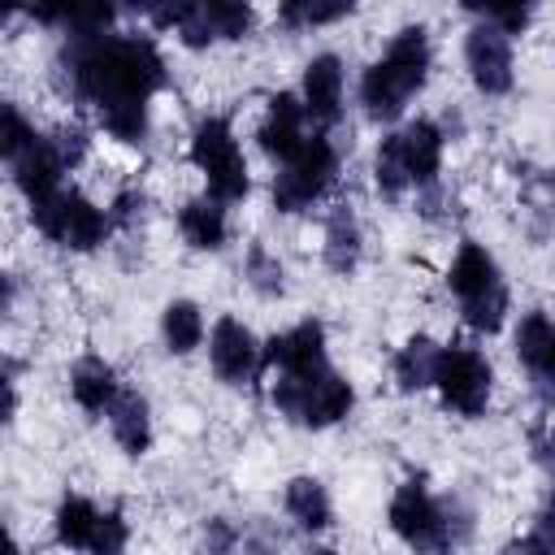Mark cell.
<instances>
[{
	"label": "cell",
	"instance_id": "obj_1",
	"mask_svg": "<svg viewBox=\"0 0 555 555\" xmlns=\"http://www.w3.org/2000/svg\"><path fill=\"white\" fill-rule=\"evenodd\" d=\"M52 78L65 100L82 104L95 126L126 147L152 139V104L169 87V61L152 30L65 35L52 52Z\"/></svg>",
	"mask_w": 555,
	"mask_h": 555
},
{
	"label": "cell",
	"instance_id": "obj_2",
	"mask_svg": "<svg viewBox=\"0 0 555 555\" xmlns=\"http://www.w3.org/2000/svg\"><path fill=\"white\" fill-rule=\"evenodd\" d=\"M386 529L412 555H460L477 538V507L464 494H438L425 473H408L386 499Z\"/></svg>",
	"mask_w": 555,
	"mask_h": 555
},
{
	"label": "cell",
	"instance_id": "obj_3",
	"mask_svg": "<svg viewBox=\"0 0 555 555\" xmlns=\"http://www.w3.org/2000/svg\"><path fill=\"white\" fill-rule=\"evenodd\" d=\"M434 35H429V26L425 22H403L390 39H386V48L360 69V78H356V104H360V113L373 121V126H382V130H390V126H399L403 117H408V108H412V100L429 87V78H434Z\"/></svg>",
	"mask_w": 555,
	"mask_h": 555
},
{
	"label": "cell",
	"instance_id": "obj_4",
	"mask_svg": "<svg viewBox=\"0 0 555 555\" xmlns=\"http://www.w3.org/2000/svg\"><path fill=\"white\" fill-rule=\"evenodd\" d=\"M186 165L199 173L204 195L234 208L251 199V165L230 113H199L186 130Z\"/></svg>",
	"mask_w": 555,
	"mask_h": 555
},
{
	"label": "cell",
	"instance_id": "obj_5",
	"mask_svg": "<svg viewBox=\"0 0 555 555\" xmlns=\"http://www.w3.org/2000/svg\"><path fill=\"white\" fill-rule=\"evenodd\" d=\"M260 386H264L269 408L286 425L308 429V434H325V429L343 425L360 403L356 382L334 364H325V369H317L308 377H264Z\"/></svg>",
	"mask_w": 555,
	"mask_h": 555
},
{
	"label": "cell",
	"instance_id": "obj_6",
	"mask_svg": "<svg viewBox=\"0 0 555 555\" xmlns=\"http://www.w3.org/2000/svg\"><path fill=\"white\" fill-rule=\"evenodd\" d=\"M338 173H343V147L334 134L325 130H312L304 139V147L273 169L269 178V208L278 217H304L312 208H321L334 186H338Z\"/></svg>",
	"mask_w": 555,
	"mask_h": 555
},
{
	"label": "cell",
	"instance_id": "obj_7",
	"mask_svg": "<svg viewBox=\"0 0 555 555\" xmlns=\"http://www.w3.org/2000/svg\"><path fill=\"white\" fill-rule=\"evenodd\" d=\"M494 386H499V373H494V360L486 356L481 343L451 338L438 347L429 390L438 395L442 412H451L460 421H481L494 408Z\"/></svg>",
	"mask_w": 555,
	"mask_h": 555
},
{
	"label": "cell",
	"instance_id": "obj_8",
	"mask_svg": "<svg viewBox=\"0 0 555 555\" xmlns=\"http://www.w3.org/2000/svg\"><path fill=\"white\" fill-rule=\"evenodd\" d=\"M26 217H30L35 234H39L43 243H52V247H61V251H74V256H91V251H100V247L117 234L113 221H108V212H104V204L91 199V195H87L82 186H74V182H65L56 195L30 204Z\"/></svg>",
	"mask_w": 555,
	"mask_h": 555
},
{
	"label": "cell",
	"instance_id": "obj_9",
	"mask_svg": "<svg viewBox=\"0 0 555 555\" xmlns=\"http://www.w3.org/2000/svg\"><path fill=\"white\" fill-rule=\"evenodd\" d=\"M330 360V325L321 317H299L286 330L260 338V382L264 377H308Z\"/></svg>",
	"mask_w": 555,
	"mask_h": 555
},
{
	"label": "cell",
	"instance_id": "obj_10",
	"mask_svg": "<svg viewBox=\"0 0 555 555\" xmlns=\"http://www.w3.org/2000/svg\"><path fill=\"white\" fill-rule=\"evenodd\" d=\"M460 61L481 100H503L516 91V43L499 35L494 26L468 17L464 39H460Z\"/></svg>",
	"mask_w": 555,
	"mask_h": 555
},
{
	"label": "cell",
	"instance_id": "obj_11",
	"mask_svg": "<svg viewBox=\"0 0 555 555\" xmlns=\"http://www.w3.org/2000/svg\"><path fill=\"white\" fill-rule=\"evenodd\" d=\"M204 351H208V373H212L221 386H230V390L260 386V334H256L243 317L221 312V317L208 325Z\"/></svg>",
	"mask_w": 555,
	"mask_h": 555
},
{
	"label": "cell",
	"instance_id": "obj_12",
	"mask_svg": "<svg viewBox=\"0 0 555 555\" xmlns=\"http://www.w3.org/2000/svg\"><path fill=\"white\" fill-rule=\"evenodd\" d=\"M295 95H299V108H304L308 126L334 134V126H338L343 113H347V61H343L334 48L312 52V56L304 61V69H299Z\"/></svg>",
	"mask_w": 555,
	"mask_h": 555
},
{
	"label": "cell",
	"instance_id": "obj_13",
	"mask_svg": "<svg viewBox=\"0 0 555 555\" xmlns=\"http://www.w3.org/2000/svg\"><path fill=\"white\" fill-rule=\"evenodd\" d=\"M507 330H512V356H516L520 373L529 377L538 408L551 412V395H555V321H551V312L542 304L525 308L512 317Z\"/></svg>",
	"mask_w": 555,
	"mask_h": 555
},
{
	"label": "cell",
	"instance_id": "obj_14",
	"mask_svg": "<svg viewBox=\"0 0 555 555\" xmlns=\"http://www.w3.org/2000/svg\"><path fill=\"white\" fill-rule=\"evenodd\" d=\"M395 130V147H399V165H403V178H408V191H429L442 182V169H447V130L438 126V117H403Z\"/></svg>",
	"mask_w": 555,
	"mask_h": 555
},
{
	"label": "cell",
	"instance_id": "obj_15",
	"mask_svg": "<svg viewBox=\"0 0 555 555\" xmlns=\"http://www.w3.org/2000/svg\"><path fill=\"white\" fill-rule=\"evenodd\" d=\"M308 134H312V126H308V117H304V108H299L295 87L269 91V95H264V108H260V117H256V130H251L260 156L278 169V165H286V160L304 147Z\"/></svg>",
	"mask_w": 555,
	"mask_h": 555
},
{
	"label": "cell",
	"instance_id": "obj_16",
	"mask_svg": "<svg viewBox=\"0 0 555 555\" xmlns=\"http://www.w3.org/2000/svg\"><path fill=\"white\" fill-rule=\"evenodd\" d=\"M442 286H447V295L464 308V304H473V299H481V295L507 286V273H503L499 256H494L481 238H460L455 251H451V264H447V273H442Z\"/></svg>",
	"mask_w": 555,
	"mask_h": 555
},
{
	"label": "cell",
	"instance_id": "obj_17",
	"mask_svg": "<svg viewBox=\"0 0 555 555\" xmlns=\"http://www.w3.org/2000/svg\"><path fill=\"white\" fill-rule=\"evenodd\" d=\"M121 386H126V382H121L117 364H113L108 356H100V351H82V356L69 364V373H65L69 403H74L82 416H91V421H104V416H108V408L117 403Z\"/></svg>",
	"mask_w": 555,
	"mask_h": 555
},
{
	"label": "cell",
	"instance_id": "obj_18",
	"mask_svg": "<svg viewBox=\"0 0 555 555\" xmlns=\"http://www.w3.org/2000/svg\"><path fill=\"white\" fill-rule=\"evenodd\" d=\"M360 260H364V221L356 204L338 199L325 208L321 221V264L330 278H356Z\"/></svg>",
	"mask_w": 555,
	"mask_h": 555
},
{
	"label": "cell",
	"instance_id": "obj_19",
	"mask_svg": "<svg viewBox=\"0 0 555 555\" xmlns=\"http://www.w3.org/2000/svg\"><path fill=\"white\" fill-rule=\"evenodd\" d=\"M282 516L304 538H321L334 529V494L317 473H295L282 481Z\"/></svg>",
	"mask_w": 555,
	"mask_h": 555
},
{
	"label": "cell",
	"instance_id": "obj_20",
	"mask_svg": "<svg viewBox=\"0 0 555 555\" xmlns=\"http://www.w3.org/2000/svg\"><path fill=\"white\" fill-rule=\"evenodd\" d=\"M173 225H178V238H182L191 251H199V256H217V251H225V243H230V208L217 204V199L204 195V191H195V195H186V199L178 204Z\"/></svg>",
	"mask_w": 555,
	"mask_h": 555
},
{
	"label": "cell",
	"instance_id": "obj_21",
	"mask_svg": "<svg viewBox=\"0 0 555 555\" xmlns=\"http://www.w3.org/2000/svg\"><path fill=\"white\" fill-rule=\"evenodd\" d=\"M104 421H108L113 447H117L126 460H143V455L152 451V442H156V421H152V403H147L143 390L121 386V395H117V403L108 408Z\"/></svg>",
	"mask_w": 555,
	"mask_h": 555
},
{
	"label": "cell",
	"instance_id": "obj_22",
	"mask_svg": "<svg viewBox=\"0 0 555 555\" xmlns=\"http://www.w3.org/2000/svg\"><path fill=\"white\" fill-rule=\"evenodd\" d=\"M156 338H160L165 356H173V360L195 356L204 347V338H208V317H204L199 299H191V295L165 299L160 317H156Z\"/></svg>",
	"mask_w": 555,
	"mask_h": 555
},
{
	"label": "cell",
	"instance_id": "obj_23",
	"mask_svg": "<svg viewBox=\"0 0 555 555\" xmlns=\"http://www.w3.org/2000/svg\"><path fill=\"white\" fill-rule=\"evenodd\" d=\"M48 525H52V542L61 551L87 555V546L95 538V525H100V503L91 494H82V490H61Z\"/></svg>",
	"mask_w": 555,
	"mask_h": 555
},
{
	"label": "cell",
	"instance_id": "obj_24",
	"mask_svg": "<svg viewBox=\"0 0 555 555\" xmlns=\"http://www.w3.org/2000/svg\"><path fill=\"white\" fill-rule=\"evenodd\" d=\"M65 178H69V173H65L56 147L48 143V130H43V143H39L35 152H26V156L9 169V182H13V191L22 195L26 208L39 204V199H48V195H56V191L65 186Z\"/></svg>",
	"mask_w": 555,
	"mask_h": 555
},
{
	"label": "cell",
	"instance_id": "obj_25",
	"mask_svg": "<svg viewBox=\"0 0 555 555\" xmlns=\"http://www.w3.org/2000/svg\"><path fill=\"white\" fill-rule=\"evenodd\" d=\"M438 347H442V343H438L434 334L416 330V334H408V338L390 351V382H395L399 395H425V390H429L434 364H438Z\"/></svg>",
	"mask_w": 555,
	"mask_h": 555
},
{
	"label": "cell",
	"instance_id": "obj_26",
	"mask_svg": "<svg viewBox=\"0 0 555 555\" xmlns=\"http://www.w3.org/2000/svg\"><path fill=\"white\" fill-rule=\"evenodd\" d=\"M238 273H243V282H247V291H251L256 299H269V304H273V299H286V291H291V282H286V260H282L269 243H260V238L247 243Z\"/></svg>",
	"mask_w": 555,
	"mask_h": 555
},
{
	"label": "cell",
	"instance_id": "obj_27",
	"mask_svg": "<svg viewBox=\"0 0 555 555\" xmlns=\"http://www.w3.org/2000/svg\"><path fill=\"white\" fill-rule=\"evenodd\" d=\"M356 13L351 0H282L273 9V22L291 35H308V30H321V26H334V22H347Z\"/></svg>",
	"mask_w": 555,
	"mask_h": 555
},
{
	"label": "cell",
	"instance_id": "obj_28",
	"mask_svg": "<svg viewBox=\"0 0 555 555\" xmlns=\"http://www.w3.org/2000/svg\"><path fill=\"white\" fill-rule=\"evenodd\" d=\"M43 143V130L35 126V117L17 104V100H9V95H0V165H17L26 152H35Z\"/></svg>",
	"mask_w": 555,
	"mask_h": 555
},
{
	"label": "cell",
	"instance_id": "obj_29",
	"mask_svg": "<svg viewBox=\"0 0 555 555\" xmlns=\"http://www.w3.org/2000/svg\"><path fill=\"white\" fill-rule=\"evenodd\" d=\"M369 182H373V195L382 204H403L412 191H408V178H403V165H399V147H395V130H382L377 147H373V160H369Z\"/></svg>",
	"mask_w": 555,
	"mask_h": 555
},
{
	"label": "cell",
	"instance_id": "obj_30",
	"mask_svg": "<svg viewBox=\"0 0 555 555\" xmlns=\"http://www.w3.org/2000/svg\"><path fill=\"white\" fill-rule=\"evenodd\" d=\"M204 17H208V30L217 43H243L247 35H256V4L247 0H204Z\"/></svg>",
	"mask_w": 555,
	"mask_h": 555
},
{
	"label": "cell",
	"instance_id": "obj_31",
	"mask_svg": "<svg viewBox=\"0 0 555 555\" xmlns=\"http://www.w3.org/2000/svg\"><path fill=\"white\" fill-rule=\"evenodd\" d=\"M464 13L477 17V22H486V26H494L499 35H507V39L516 43V39L533 26L538 4H529V0H512V4H468Z\"/></svg>",
	"mask_w": 555,
	"mask_h": 555
},
{
	"label": "cell",
	"instance_id": "obj_32",
	"mask_svg": "<svg viewBox=\"0 0 555 555\" xmlns=\"http://www.w3.org/2000/svg\"><path fill=\"white\" fill-rule=\"evenodd\" d=\"M130 538H134L130 516L117 503L100 507V525H95V538H91L87 555H130Z\"/></svg>",
	"mask_w": 555,
	"mask_h": 555
},
{
	"label": "cell",
	"instance_id": "obj_33",
	"mask_svg": "<svg viewBox=\"0 0 555 555\" xmlns=\"http://www.w3.org/2000/svg\"><path fill=\"white\" fill-rule=\"evenodd\" d=\"M499 555H555V533H551V503H546V499H542V507L533 512L529 529L512 533V538L499 546Z\"/></svg>",
	"mask_w": 555,
	"mask_h": 555
},
{
	"label": "cell",
	"instance_id": "obj_34",
	"mask_svg": "<svg viewBox=\"0 0 555 555\" xmlns=\"http://www.w3.org/2000/svg\"><path fill=\"white\" fill-rule=\"evenodd\" d=\"M199 555H243V520L212 512L199 525Z\"/></svg>",
	"mask_w": 555,
	"mask_h": 555
},
{
	"label": "cell",
	"instance_id": "obj_35",
	"mask_svg": "<svg viewBox=\"0 0 555 555\" xmlns=\"http://www.w3.org/2000/svg\"><path fill=\"white\" fill-rule=\"evenodd\" d=\"M48 143L56 147V156H61L65 173L82 169V165H87V156H91V130H87L82 121H61L56 130H48Z\"/></svg>",
	"mask_w": 555,
	"mask_h": 555
},
{
	"label": "cell",
	"instance_id": "obj_36",
	"mask_svg": "<svg viewBox=\"0 0 555 555\" xmlns=\"http://www.w3.org/2000/svg\"><path fill=\"white\" fill-rule=\"evenodd\" d=\"M147 191L139 186V182H130V186H117L113 195H108V204H104V212H108V221H113V230H134L143 217H147Z\"/></svg>",
	"mask_w": 555,
	"mask_h": 555
},
{
	"label": "cell",
	"instance_id": "obj_37",
	"mask_svg": "<svg viewBox=\"0 0 555 555\" xmlns=\"http://www.w3.org/2000/svg\"><path fill=\"white\" fill-rule=\"evenodd\" d=\"M17 382H22V360L9 356V351H0V429H9L17 421V408H22Z\"/></svg>",
	"mask_w": 555,
	"mask_h": 555
},
{
	"label": "cell",
	"instance_id": "obj_38",
	"mask_svg": "<svg viewBox=\"0 0 555 555\" xmlns=\"http://www.w3.org/2000/svg\"><path fill=\"white\" fill-rule=\"evenodd\" d=\"M282 551V529L269 516H247L243 520V555H278Z\"/></svg>",
	"mask_w": 555,
	"mask_h": 555
},
{
	"label": "cell",
	"instance_id": "obj_39",
	"mask_svg": "<svg viewBox=\"0 0 555 555\" xmlns=\"http://www.w3.org/2000/svg\"><path fill=\"white\" fill-rule=\"evenodd\" d=\"M13 308H17V278L0 264V325L13 317Z\"/></svg>",
	"mask_w": 555,
	"mask_h": 555
},
{
	"label": "cell",
	"instance_id": "obj_40",
	"mask_svg": "<svg viewBox=\"0 0 555 555\" xmlns=\"http://www.w3.org/2000/svg\"><path fill=\"white\" fill-rule=\"evenodd\" d=\"M0 555H26L22 542H17V533H13L4 520H0Z\"/></svg>",
	"mask_w": 555,
	"mask_h": 555
},
{
	"label": "cell",
	"instance_id": "obj_41",
	"mask_svg": "<svg viewBox=\"0 0 555 555\" xmlns=\"http://www.w3.org/2000/svg\"><path fill=\"white\" fill-rule=\"evenodd\" d=\"M304 555H343V551H338V546H330V542H312Z\"/></svg>",
	"mask_w": 555,
	"mask_h": 555
}]
</instances>
